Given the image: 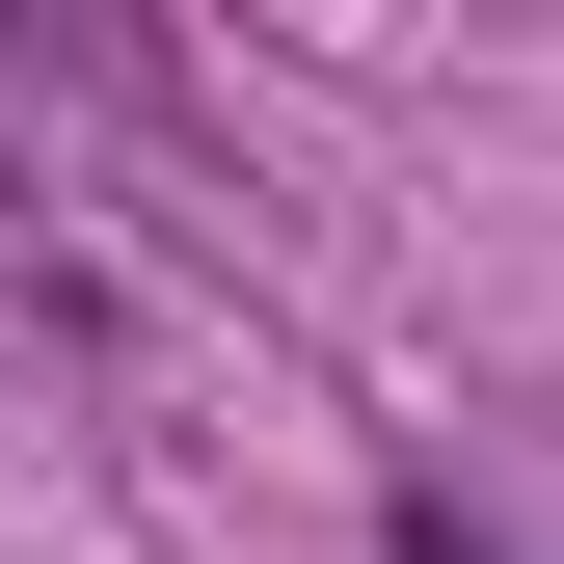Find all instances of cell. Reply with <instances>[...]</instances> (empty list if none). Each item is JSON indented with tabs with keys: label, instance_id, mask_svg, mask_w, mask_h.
Wrapping results in <instances>:
<instances>
[{
	"label": "cell",
	"instance_id": "1",
	"mask_svg": "<svg viewBox=\"0 0 564 564\" xmlns=\"http://www.w3.org/2000/svg\"><path fill=\"white\" fill-rule=\"evenodd\" d=\"M403 538H431V564H511V538H484V511H457V484H431V511H403Z\"/></svg>",
	"mask_w": 564,
	"mask_h": 564
}]
</instances>
